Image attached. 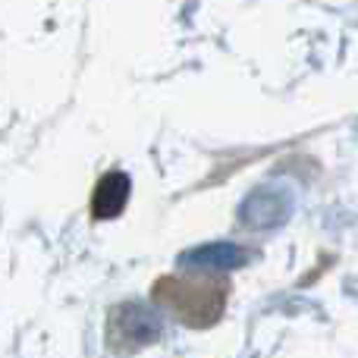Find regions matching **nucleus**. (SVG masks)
Returning a JSON list of instances; mask_svg holds the SVG:
<instances>
[{
	"label": "nucleus",
	"mask_w": 358,
	"mask_h": 358,
	"mask_svg": "<svg viewBox=\"0 0 358 358\" xmlns=\"http://www.w3.org/2000/svg\"><path fill=\"white\" fill-rule=\"evenodd\" d=\"M129 189H132L129 176L120 173V170H110V173L101 176L94 182L92 204H88L92 220H113L126 208V201H129Z\"/></svg>",
	"instance_id": "nucleus-3"
},
{
	"label": "nucleus",
	"mask_w": 358,
	"mask_h": 358,
	"mask_svg": "<svg viewBox=\"0 0 358 358\" xmlns=\"http://www.w3.org/2000/svg\"><path fill=\"white\" fill-rule=\"evenodd\" d=\"M233 283L217 271L164 273L151 286V302L189 330H210L223 321Z\"/></svg>",
	"instance_id": "nucleus-1"
},
{
	"label": "nucleus",
	"mask_w": 358,
	"mask_h": 358,
	"mask_svg": "<svg viewBox=\"0 0 358 358\" xmlns=\"http://www.w3.org/2000/svg\"><path fill=\"white\" fill-rule=\"evenodd\" d=\"M161 336V321L142 305H120L107 321V343L117 355H132Z\"/></svg>",
	"instance_id": "nucleus-2"
}]
</instances>
